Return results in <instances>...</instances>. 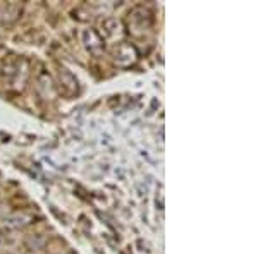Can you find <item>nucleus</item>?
<instances>
[{"instance_id": "f257e3e1", "label": "nucleus", "mask_w": 258, "mask_h": 254, "mask_svg": "<svg viewBox=\"0 0 258 254\" xmlns=\"http://www.w3.org/2000/svg\"><path fill=\"white\" fill-rule=\"evenodd\" d=\"M83 38H85L86 48H88L90 52L97 53V52H100V50H102V47H103V41H102V38H100V36H98L95 31H91V30L85 31V35H83Z\"/></svg>"}]
</instances>
